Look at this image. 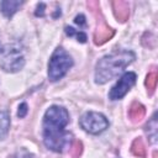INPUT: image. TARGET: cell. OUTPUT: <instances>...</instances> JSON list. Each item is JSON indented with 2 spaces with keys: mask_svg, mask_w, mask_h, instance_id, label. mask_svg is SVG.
I'll list each match as a JSON object with an SVG mask.
<instances>
[{
  "mask_svg": "<svg viewBox=\"0 0 158 158\" xmlns=\"http://www.w3.org/2000/svg\"><path fill=\"white\" fill-rule=\"evenodd\" d=\"M79 125L85 132L90 135H99L109 127V121L102 114L89 111L80 117Z\"/></svg>",
  "mask_w": 158,
  "mask_h": 158,
  "instance_id": "6",
  "label": "cell"
},
{
  "mask_svg": "<svg viewBox=\"0 0 158 158\" xmlns=\"http://www.w3.org/2000/svg\"><path fill=\"white\" fill-rule=\"evenodd\" d=\"M10 128V115L6 110L0 111V139H4Z\"/></svg>",
  "mask_w": 158,
  "mask_h": 158,
  "instance_id": "12",
  "label": "cell"
},
{
  "mask_svg": "<svg viewBox=\"0 0 158 158\" xmlns=\"http://www.w3.org/2000/svg\"><path fill=\"white\" fill-rule=\"evenodd\" d=\"M136 74L133 72H127L125 73L120 79L111 88L110 93H109V99L111 100H120L122 99L127 93L128 90L133 86V84L136 83Z\"/></svg>",
  "mask_w": 158,
  "mask_h": 158,
  "instance_id": "7",
  "label": "cell"
},
{
  "mask_svg": "<svg viewBox=\"0 0 158 158\" xmlns=\"http://www.w3.org/2000/svg\"><path fill=\"white\" fill-rule=\"evenodd\" d=\"M73 59L69 56V53L63 49L62 47L56 48L53 54L51 56L49 63H48V78L51 81H57L62 79L67 72L72 68Z\"/></svg>",
  "mask_w": 158,
  "mask_h": 158,
  "instance_id": "3",
  "label": "cell"
},
{
  "mask_svg": "<svg viewBox=\"0 0 158 158\" xmlns=\"http://www.w3.org/2000/svg\"><path fill=\"white\" fill-rule=\"evenodd\" d=\"M153 158H157V152H156V151L153 152Z\"/></svg>",
  "mask_w": 158,
  "mask_h": 158,
  "instance_id": "21",
  "label": "cell"
},
{
  "mask_svg": "<svg viewBox=\"0 0 158 158\" xmlns=\"http://www.w3.org/2000/svg\"><path fill=\"white\" fill-rule=\"evenodd\" d=\"M157 81H158V74L156 70H152L147 74L146 77V86H147V90H148V94L152 95L157 88Z\"/></svg>",
  "mask_w": 158,
  "mask_h": 158,
  "instance_id": "14",
  "label": "cell"
},
{
  "mask_svg": "<svg viewBox=\"0 0 158 158\" xmlns=\"http://www.w3.org/2000/svg\"><path fill=\"white\" fill-rule=\"evenodd\" d=\"M69 153H70L72 158H80V156L83 153V143L79 139H74L70 144Z\"/></svg>",
  "mask_w": 158,
  "mask_h": 158,
  "instance_id": "16",
  "label": "cell"
},
{
  "mask_svg": "<svg viewBox=\"0 0 158 158\" xmlns=\"http://www.w3.org/2000/svg\"><path fill=\"white\" fill-rule=\"evenodd\" d=\"M44 7H46V5H44L43 2H40V4L37 5V10H36L35 15H36V16H40V17H42V16L44 15Z\"/></svg>",
  "mask_w": 158,
  "mask_h": 158,
  "instance_id": "19",
  "label": "cell"
},
{
  "mask_svg": "<svg viewBox=\"0 0 158 158\" xmlns=\"http://www.w3.org/2000/svg\"><path fill=\"white\" fill-rule=\"evenodd\" d=\"M112 7H114V14H115V17L117 19V21L125 22V21L128 20L130 6H128L127 1H122V0L114 1L112 2Z\"/></svg>",
  "mask_w": 158,
  "mask_h": 158,
  "instance_id": "8",
  "label": "cell"
},
{
  "mask_svg": "<svg viewBox=\"0 0 158 158\" xmlns=\"http://www.w3.org/2000/svg\"><path fill=\"white\" fill-rule=\"evenodd\" d=\"M22 4L23 2L19 1V0H4L0 2V9H1V12L6 17H11Z\"/></svg>",
  "mask_w": 158,
  "mask_h": 158,
  "instance_id": "10",
  "label": "cell"
},
{
  "mask_svg": "<svg viewBox=\"0 0 158 158\" xmlns=\"http://www.w3.org/2000/svg\"><path fill=\"white\" fill-rule=\"evenodd\" d=\"M65 33H67V36H69V37L75 36V37H77V41L80 42V43H85L86 40H88V38H86V35H85L84 32L77 31L75 28H73V27H70V26H67V27H65Z\"/></svg>",
  "mask_w": 158,
  "mask_h": 158,
  "instance_id": "15",
  "label": "cell"
},
{
  "mask_svg": "<svg viewBox=\"0 0 158 158\" xmlns=\"http://www.w3.org/2000/svg\"><path fill=\"white\" fill-rule=\"evenodd\" d=\"M131 152L136 157L146 158V147H144V143H143V141H142L141 137L135 138V141L131 144Z\"/></svg>",
  "mask_w": 158,
  "mask_h": 158,
  "instance_id": "13",
  "label": "cell"
},
{
  "mask_svg": "<svg viewBox=\"0 0 158 158\" xmlns=\"http://www.w3.org/2000/svg\"><path fill=\"white\" fill-rule=\"evenodd\" d=\"M27 112H28V106H27V104H26V102L20 104L19 111H17V116H19L20 118H23V117L27 115Z\"/></svg>",
  "mask_w": 158,
  "mask_h": 158,
  "instance_id": "17",
  "label": "cell"
},
{
  "mask_svg": "<svg viewBox=\"0 0 158 158\" xmlns=\"http://www.w3.org/2000/svg\"><path fill=\"white\" fill-rule=\"evenodd\" d=\"M127 115H128V118H130L131 122L137 123V122L142 121V118L144 117V115H146V107L141 102L133 101L131 104V106L128 107Z\"/></svg>",
  "mask_w": 158,
  "mask_h": 158,
  "instance_id": "9",
  "label": "cell"
},
{
  "mask_svg": "<svg viewBox=\"0 0 158 158\" xmlns=\"http://www.w3.org/2000/svg\"><path fill=\"white\" fill-rule=\"evenodd\" d=\"M88 7L91 10V12L96 16V28L94 32V43L96 46L104 44L105 42H107L109 40H111L115 35V31L106 23V21L104 20L101 12H100V7H99V2L98 1H88Z\"/></svg>",
  "mask_w": 158,
  "mask_h": 158,
  "instance_id": "4",
  "label": "cell"
},
{
  "mask_svg": "<svg viewBox=\"0 0 158 158\" xmlns=\"http://www.w3.org/2000/svg\"><path fill=\"white\" fill-rule=\"evenodd\" d=\"M135 58L136 56L131 51H120L102 57L95 67V83L105 84L116 78Z\"/></svg>",
  "mask_w": 158,
  "mask_h": 158,
  "instance_id": "2",
  "label": "cell"
},
{
  "mask_svg": "<svg viewBox=\"0 0 158 158\" xmlns=\"http://www.w3.org/2000/svg\"><path fill=\"white\" fill-rule=\"evenodd\" d=\"M0 53H2V57L0 59V67L5 72L15 73L23 68L25 59H23V56L20 53L19 47L5 48L0 44Z\"/></svg>",
  "mask_w": 158,
  "mask_h": 158,
  "instance_id": "5",
  "label": "cell"
},
{
  "mask_svg": "<svg viewBox=\"0 0 158 158\" xmlns=\"http://www.w3.org/2000/svg\"><path fill=\"white\" fill-rule=\"evenodd\" d=\"M14 158H33V156L31 154V153H28L27 151H21V152H19Z\"/></svg>",
  "mask_w": 158,
  "mask_h": 158,
  "instance_id": "20",
  "label": "cell"
},
{
  "mask_svg": "<svg viewBox=\"0 0 158 158\" xmlns=\"http://www.w3.org/2000/svg\"><path fill=\"white\" fill-rule=\"evenodd\" d=\"M144 130H146V133L148 135L151 143H156L157 141V114H153L151 120L144 126Z\"/></svg>",
  "mask_w": 158,
  "mask_h": 158,
  "instance_id": "11",
  "label": "cell"
},
{
  "mask_svg": "<svg viewBox=\"0 0 158 158\" xmlns=\"http://www.w3.org/2000/svg\"><path fill=\"white\" fill-rule=\"evenodd\" d=\"M69 114L65 107L52 105L43 116V143L53 152H63L69 143L70 135L65 131Z\"/></svg>",
  "mask_w": 158,
  "mask_h": 158,
  "instance_id": "1",
  "label": "cell"
},
{
  "mask_svg": "<svg viewBox=\"0 0 158 158\" xmlns=\"http://www.w3.org/2000/svg\"><path fill=\"white\" fill-rule=\"evenodd\" d=\"M74 22H75L77 25H79L80 27H81V26H85V23H86V21H85V16L81 15V14L77 15L75 19H74Z\"/></svg>",
  "mask_w": 158,
  "mask_h": 158,
  "instance_id": "18",
  "label": "cell"
}]
</instances>
